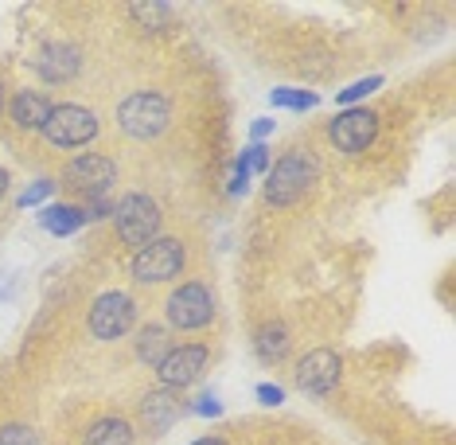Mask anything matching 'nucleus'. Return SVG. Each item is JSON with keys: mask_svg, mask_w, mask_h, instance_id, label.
Instances as JSON below:
<instances>
[{"mask_svg": "<svg viewBox=\"0 0 456 445\" xmlns=\"http://www.w3.org/2000/svg\"><path fill=\"white\" fill-rule=\"evenodd\" d=\"M313 172H316L313 157H305V152H285V157L277 161L273 169H269L265 200H269V203H277V207L297 203L300 195L308 192V184H313Z\"/></svg>", "mask_w": 456, "mask_h": 445, "instance_id": "f257e3e1", "label": "nucleus"}, {"mask_svg": "<svg viewBox=\"0 0 456 445\" xmlns=\"http://www.w3.org/2000/svg\"><path fill=\"white\" fill-rule=\"evenodd\" d=\"M98 133V118L94 110L86 106H75V102H67V106H51L47 121H44V137L51 144H59V149H78V144H90Z\"/></svg>", "mask_w": 456, "mask_h": 445, "instance_id": "f03ea898", "label": "nucleus"}, {"mask_svg": "<svg viewBox=\"0 0 456 445\" xmlns=\"http://www.w3.org/2000/svg\"><path fill=\"white\" fill-rule=\"evenodd\" d=\"M113 219H118L121 243L141 251V246L152 243V235L160 231V207H157V200H149V195H126V200L113 207Z\"/></svg>", "mask_w": 456, "mask_h": 445, "instance_id": "7ed1b4c3", "label": "nucleus"}, {"mask_svg": "<svg viewBox=\"0 0 456 445\" xmlns=\"http://www.w3.org/2000/svg\"><path fill=\"white\" fill-rule=\"evenodd\" d=\"M180 270H183V246L175 239H152V243L141 246L137 258H133V277H137V282H149V285L168 282V277H175Z\"/></svg>", "mask_w": 456, "mask_h": 445, "instance_id": "20e7f679", "label": "nucleus"}, {"mask_svg": "<svg viewBox=\"0 0 456 445\" xmlns=\"http://www.w3.org/2000/svg\"><path fill=\"white\" fill-rule=\"evenodd\" d=\"M118 118L129 137H157V133H164V126H168V102L144 90V95H133L121 102Z\"/></svg>", "mask_w": 456, "mask_h": 445, "instance_id": "39448f33", "label": "nucleus"}, {"mask_svg": "<svg viewBox=\"0 0 456 445\" xmlns=\"http://www.w3.org/2000/svg\"><path fill=\"white\" fill-rule=\"evenodd\" d=\"M133 328V301L129 293H121V289H110V293H102L94 309H90V333L98 340H118L126 336Z\"/></svg>", "mask_w": 456, "mask_h": 445, "instance_id": "423d86ee", "label": "nucleus"}, {"mask_svg": "<svg viewBox=\"0 0 456 445\" xmlns=\"http://www.w3.org/2000/svg\"><path fill=\"white\" fill-rule=\"evenodd\" d=\"M215 313V301L203 285H180L168 297V325L172 328H203Z\"/></svg>", "mask_w": 456, "mask_h": 445, "instance_id": "0eeeda50", "label": "nucleus"}, {"mask_svg": "<svg viewBox=\"0 0 456 445\" xmlns=\"http://www.w3.org/2000/svg\"><path fill=\"white\" fill-rule=\"evenodd\" d=\"M328 133H331V144H336V149L359 152V149H367V144L375 141L379 118H375V110H347V113H339V118L331 121Z\"/></svg>", "mask_w": 456, "mask_h": 445, "instance_id": "6e6552de", "label": "nucleus"}, {"mask_svg": "<svg viewBox=\"0 0 456 445\" xmlns=\"http://www.w3.org/2000/svg\"><path fill=\"white\" fill-rule=\"evenodd\" d=\"M203 367H207V348L203 344L172 348L168 356L160 359V383L164 387H191V383L203 375Z\"/></svg>", "mask_w": 456, "mask_h": 445, "instance_id": "1a4fd4ad", "label": "nucleus"}, {"mask_svg": "<svg viewBox=\"0 0 456 445\" xmlns=\"http://www.w3.org/2000/svg\"><path fill=\"white\" fill-rule=\"evenodd\" d=\"M339 371H344V364H339L336 351L320 348V351H308V356L297 364V383L305 391H313V395H328V391L339 383Z\"/></svg>", "mask_w": 456, "mask_h": 445, "instance_id": "9d476101", "label": "nucleus"}, {"mask_svg": "<svg viewBox=\"0 0 456 445\" xmlns=\"http://www.w3.org/2000/svg\"><path fill=\"white\" fill-rule=\"evenodd\" d=\"M113 176H118V169H113V161L94 157V152H86V157L70 161V169H67V180L75 184L78 192H86V195H102V192H110Z\"/></svg>", "mask_w": 456, "mask_h": 445, "instance_id": "9b49d317", "label": "nucleus"}, {"mask_svg": "<svg viewBox=\"0 0 456 445\" xmlns=\"http://www.w3.org/2000/svg\"><path fill=\"white\" fill-rule=\"evenodd\" d=\"M39 75L47 82H70L78 75V51L59 44V47H44V55H39Z\"/></svg>", "mask_w": 456, "mask_h": 445, "instance_id": "f8f14e48", "label": "nucleus"}, {"mask_svg": "<svg viewBox=\"0 0 456 445\" xmlns=\"http://www.w3.org/2000/svg\"><path fill=\"white\" fill-rule=\"evenodd\" d=\"M51 113V102L44 95H36V90H24V95L12 98V121L20 129H44Z\"/></svg>", "mask_w": 456, "mask_h": 445, "instance_id": "ddd939ff", "label": "nucleus"}, {"mask_svg": "<svg viewBox=\"0 0 456 445\" xmlns=\"http://www.w3.org/2000/svg\"><path fill=\"white\" fill-rule=\"evenodd\" d=\"M141 418L144 426H152V433H164L175 422V399L172 391H149V399L141 402Z\"/></svg>", "mask_w": 456, "mask_h": 445, "instance_id": "4468645a", "label": "nucleus"}, {"mask_svg": "<svg viewBox=\"0 0 456 445\" xmlns=\"http://www.w3.org/2000/svg\"><path fill=\"white\" fill-rule=\"evenodd\" d=\"M86 445H133V430L126 418H98L86 433Z\"/></svg>", "mask_w": 456, "mask_h": 445, "instance_id": "2eb2a0df", "label": "nucleus"}, {"mask_svg": "<svg viewBox=\"0 0 456 445\" xmlns=\"http://www.w3.org/2000/svg\"><path fill=\"white\" fill-rule=\"evenodd\" d=\"M172 351V336H168V328H160V325H149L144 333L137 336V356L144 359V364H157L160 367V359Z\"/></svg>", "mask_w": 456, "mask_h": 445, "instance_id": "dca6fc26", "label": "nucleus"}, {"mask_svg": "<svg viewBox=\"0 0 456 445\" xmlns=\"http://www.w3.org/2000/svg\"><path fill=\"white\" fill-rule=\"evenodd\" d=\"M285 351H289V333L281 325H265L262 333H257V356H262V359L273 364V359H281Z\"/></svg>", "mask_w": 456, "mask_h": 445, "instance_id": "f3484780", "label": "nucleus"}, {"mask_svg": "<svg viewBox=\"0 0 456 445\" xmlns=\"http://www.w3.org/2000/svg\"><path fill=\"white\" fill-rule=\"evenodd\" d=\"M82 219H86V215L70 211V207H51V211H44V227L47 231H55V235H70Z\"/></svg>", "mask_w": 456, "mask_h": 445, "instance_id": "a211bd4d", "label": "nucleus"}, {"mask_svg": "<svg viewBox=\"0 0 456 445\" xmlns=\"http://www.w3.org/2000/svg\"><path fill=\"white\" fill-rule=\"evenodd\" d=\"M133 12H137L141 24L164 28V24H168V16H172V8H168V4H133Z\"/></svg>", "mask_w": 456, "mask_h": 445, "instance_id": "6ab92c4d", "label": "nucleus"}, {"mask_svg": "<svg viewBox=\"0 0 456 445\" xmlns=\"http://www.w3.org/2000/svg\"><path fill=\"white\" fill-rule=\"evenodd\" d=\"M0 445H39V438H36L32 426H20V422H12V426L0 430Z\"/></svg>", "mask_w": 456, "mask_h": 445, "instance_id": "aec40b11", "label": "nucleus"}, {"mask_svg": "<svg viewBox=\"0 0 456 445\" xmlns=\"http://www.w3.org/2000/svg\"><path fill=\"white\" fill-rule=\"evenodd\" d=\"M313 95H297V90H273V106H313Z\"/></svg>", "mask_w": 456, "mask_h": 445, "instance_id": "412c9836", "label": "nucleus"}, {"mask_svg": "<svg viewBox=\"0 0 456 445\" xmlns=\"http://www.w3.org/2000/svg\"><path fill=\"white\" fill-rule=\"evenodd\" d=\"M379 82H382V78L355 82V87H347V90H344V95H339V98H344V102H355V98H362V95H370V90H379Z\"/></svg>", "mask_w": 456, "mask_h": 445, "instance_id": "4be33fe9", "label": "nucleus"}, {"mask_svg": "<svg viewBox=\"0 0 456 445\" xmlns=\"http://www.w3.org/2000/svg\"><path fill=\"white\" fill-rule=\"evenodd\" d=\"M47 195H51V184L47 180H39V184H32V188H28L24 195H20V203H39V200H47Z\"/></svg>", "mask_w": 456, "mask_h": 445, "instance_id": "5701e85b", "label": "nucleus"}, {"mask_svg": "<svg viewBox=\"0 0 456 445\" xmlns=\"http://www.w3.org/2000/svg\"><path fill=\"white\" fill-rule=\"evenodd\" d=\"M257 399L262 402H281V391L277 387H257Z\"/></svg>", "mask_w": 456, "mask_h": 445, "instance_id": "b1692460", "label": "nucleus"}, {"mask_svg": "<svg viewBox=\"0 0 456 445\" xmlns=\"http://www.w3.org/2000/svg\"><path fill=\"white\" fill-rule=\"evenodd\" d=\"M191 445H226L223 438H200V441H191Z\"/></svg>", "mask_w": 456, "mask_h": 445, "instance_id": "393cba45", "label": "nucleus"}, {"mask_svg": "<svg viewBox=\"0 0 456 445\" xmlns=\"http://www.w3.org/2000/svg\"><path fill=\"white\" fill-rule=\"evenodd\" d=\"M4 188H8V172L0 169V195H4Z\"/></svg>", "mask_w": 456, "mask_h": 445, "instance_id": "a878e982", "label": "nucleus"}, {"mask_svg": "<svg viewBox=\"0 0 456 445\" xmlns=\"http://www.w3.org/2000/svg\"><path fill=\"white\" fill-rule=\"evenodd\" d=\"M0 110H4V90H0Z\"/></svg>", "mask_w": 456, "mask_h": 445, "instance_id": "bb28decb", "label": "nucleus"}]
</instances>
